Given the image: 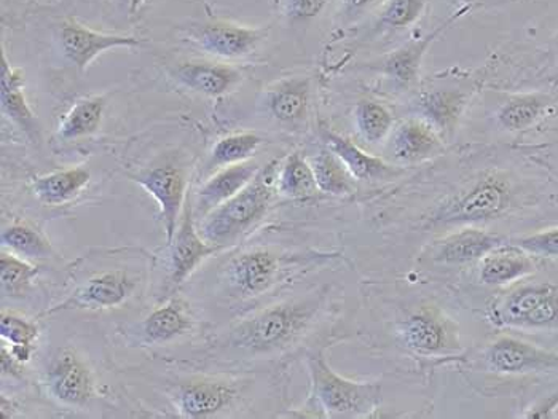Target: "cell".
Here are the masks:
<instances>
[{"instance_id":"1","label":"cell","mask_w":558,"mask_h":419,"mask_svg":"<svg viewBox=\"0 0 558 419\" xmlns=\"http://www.w3.org/2000/svg\"><path fill=\"white\" fill-rule=\"evenodd\" d=\"M278 163L260 168L257 176L222 206L209 212L202 223V236L217 249L235 243L267 214L278 194Z\"/></svg>"},{"instance_id":"2","label":"cell","mask_w":558,"mask_h":419,"mask_svg":"<svg viewBox=\"0 0 558 419\" xmlns=\"http://www.w3.org/2000/svg\"><path fill=\"white\" fill-rule=\"evenodd\" d=\"M318 308V301L310 298L264 309L238 324L230 333V343L253 354L277 352L301 335Z\"/></svg>"},{"instance_id":"3","label":"cell","mask_w":558,"mask_h":419,"mask_svg":"<svg viewBox=\"0 0 558 419\" xmlns=\"http://www.w3.org/2000/svg\"><path fill=\"white\" fill-rule=\"evenodd\" d=\"M312 398L329 418H364L381 404L378 383L348 380L330 369L322 353L308 357Z\"/></svg>"},{"instance_id":"4","label":"cell","mask_w":558,"mask_h":419,"mask_svg":"<svg viewBox=\"0 0 558 419\" xmlns=\"http://www.w3.org/2000/svg\"><path fill=\"white\" fill-rule=\"evenodd\" d=\"M488 319L499 329L558 331V286L523 284L505 292L492 301Z\"/></svg>"},{"instance_id":"5","label":"cell","mask_w":558,"mask_h":419,"mask_svg":"<svg viewBox=\"0 0 558 419\" xmlns=\"http://www.w3.org/2000/svg\"><path fill=\"white\" fill-rule=\"evenodd\" d=\"M512 202L509 182L499 174H485L471 187L444 202L430 219V225H470L495 221Z\"/></svg>"},{"instance_id":"6","label":"cell","mask_w":558,"mask_h":419,"mask_svg":"<svg viewBox=\"0 0 558 419\" xmlns=\"http://www.w3.org/2000/svg\"><path fill=\"white\" fill-rule=\"evenodd\" d=\"M488 369L502 375L558 372V352L541 348L514 336H501L485 352Z\"/></svg>"},{"instance_id":"7","label":"cell","mask_w":558,"mask_h":419,"mask_svg":"<svg viewBox=\"0 0 558 419\" xmlns=\"http://www.w3.org/2000/svg\"><path fill=\"white\" fill-rule=\"evenodd\" d=\"M147 194L160 206L161 222H163L165 236L170 246L174 239L175 230L184 211L185 194H187V177L181 168L174 164L151 168L143 173L131 176Z\"/></svg>"},{"instance_id":"8","label":"cell","mask_w":558,"mask_h":419,"mask_svg":"<svg viewBox=\"0 0 558 419\" xmlns=\"http://www.w3.org/2000/svg\"><path fill=\"white\" fill-rule=\"evenodd\" d=\"M60 40L64 57L81 72H85L89 64L106 51L141 45L137 37L99 33L72 19L61 24Z\"/></svg>"},{"instance_id":"9","label":"cell","mask_w":558,"mask_h":419,"mask_svg":"<svg viewBox=\"0 0 558 419\" xmlns=\"http://www.w3.org/2000/svg\"><path fill=\"white\" fill-rule=\"evenodd\" d=\"M265 27L238 26L230 23L205 24L195 30L194 42L199 50L223 60L247 57L267 37Z\"/></svg>"},{"instance_id":"10","label":"cell","mask_w":558,"mask_h":419,"mask_svg":"<svg viewBox=\"0 0 558 419\" xmlns=\"http://www.w3.org/2000/svg\"><path fill=\"white\" fill-rule=\"evenodd\" d=\"M136 283L130 274L122 270L106 271L92 278L85 286L77 288L68 300L58 305L47 315L71 309H105L116 308L125 304L134 292Z\"/></svg>"},{"instance_id":"11","label":"cell","mask_w":558,"mask_h":419,"mask_svg":"<svg viewBox=\"0 0 558 419\" xmlns=\"http://www.w3.org/2000/svg\"><path fill=\"white\" fill-rule=\"evenodd\" d=\"M281 260L270 250L256 249L241 254L227 268L230 286L241 297H257L277 283Z\"/></svg>"},{"instance_id":"12","label":"cell","mask_w":558,"mask_h":419,"mask_svg":"<svg viewBox=\"0 0 558 419\" xmlns=\"http://www.w3.org/2000/svg\"><path fill=\"white\" fill-rule=\"evenodd\" d=\"M171 249V281L179 286L198 268L203 260L216 254L217 247L213 246L196 232L195 212L191 201L185 202L181 221L175 230L174 239L170 244Z\"/></svg>"},{"instance_id":"13","label":"cell","mask_w":558,"mask_h":419,"mask_svg":"<svg viewBox=\"0 0 558 419\" xmlns=\"http://www.w3.org/2000/svg\"><path fill=\"white\" fill-rule=\"evenodd\" d=\"M466 10H458L457 13H453V16H450L449 20L437 26L433 33L426 34V36L412 40V42L399 47L398 50L391 51L385 58L384 63H381V74L389 78L392 84L399 85V87H410V85L416 84L420 74H422L423 61H425L429 48L442 36L447 27L451 26L461 15L466 13Z\"/></svg>"},{"instance_id":"14","label":"cell","mask_w":558,"mask_h":419,"mask_svg":"<svg viewBox=\"0 0 558 419\" xmlns=\"http://www.w3.org/2000/svg\"><path fill=\"white\" fill-rule=\"evenodd\" d=\"M48 391L58 402L71 407H84L93 394V378L77 354L64 349L48 372Z\"/></svg>"},{"instance_id":"15","label":"cell","mask_w":558,"mask_h":419,"mask_svg":"<svg viewBox=\"0 0 558 419\" xmlns=\"http://www.w3.org/2000/svg\"><path fill=\"white\" fill-rule=\"evenodd\" d=\"M24 84H26L24 72L22 69L10 64L2 47V54H0V102H2L3 115L13 125L19 126L20 132L37 143L40 137L39 123H37L36 113L27 104L26 96H24Z\"/></svg>"},{"instance_id":"16","label":"cell","mask_w":558,"mask_h":419,"mask_svg":"<svg viewBox=\"0 0 558 419\" xmlns=\"http://www.w3.org/2000/svg\"><path fill=\"white\" fill-rule=\"evenodd\" d=\"M392 155L401 163H420L442 153L444 137L420 115L410 116L392 133Z\"/></svg>"},{"instance_id":"17","label":"cell","mask_w":558,"mask_h":419,"mask_svg":"<svg viewBox=\"0 0 558 419\" xmlns=\"http://www.w3.org/2000/svg\"><path fill=\"white\" fill-rule=\"evenodd\" d=\"M258 171H260V167L253 161L222 168L219 173L206 181L196 194L195 214L205 219L209 212L215 211L216 208L235 197L246 185H250L251 181L257 176Z\"/></svg>"},{"instance_id":"18","label":"cell","mask_w":558,"mask_h":419,"mask_svg":"<svg viewBox=\"0 0 558 419\" xmlns=\"http://www.w3.org/2000/svg\"><path fill=\"white\" fill-rule=\"evenodd\" d=\"M533 256L511 243L496 247L481 260L478 281L488 287L508 286L535 273Z\"/></svg>"},{"instance_id":"19","label":"cell","mask_w":558,"mask_h":419,"mask_svg":"<svg viewBox=\"0 0 558 419\" xmlns=\"http://www.w3.org/2000/svg\"><path fill=\"white\" fill-rule=\"evenodd\" d=\"M399 335L410 352L420 356H440L454 348L446 322L433 311L413 312L399 325Z\"/></svg>"},{"instance_id":"20","label":"cell","mask_w":558,"mask_h":419,"mask_svg":"<svg viewBox=\"0 0 558 419\" xmlns=\"http://www.w3.org/2000/svg\"><path fill=\"white\" fill-rule=\"evenodd\" d=\"M505 243L501 236L470 226V229L451 233L442 242L437 243L434 260L447 263V266H466V263L481 262L487 254Z\"/></svg>"},{"instance_id":"21","label":"cell","mask_w":558,"mask_h":419,"mask_svg":"<svg viewBox=\"0 0 558 419\" xmlns=\"http://www.w3.org/2000/svg\"><path fill=\"white\" fill-rule=\"evenodd\" d=\"M322 137L327 149L332 150L343 161L344 167L348 168L351 176L356 181H388V178L398 174V171L391 164H388L384 158L364 152L360 146H356L353 140L348 139L342 134L323 126Z\"/></svg>"},{"instance_id":"22","label":"cell","mask_w":558,"mask_h":419,"mask_svg":"<svg viewBox=\"0 0 558 419\" xmlns=\"http://www.w3.org/2000/svg\"><path fill=\"white\" fill-rule=\"evenodd\" d=\"M174 78L192 91L209 98H219L235 89L241 84L240 71L220 63L206 61H189L178 64Z\"/></svg>"},{"instance_id":"23","label":"cell","mask_w":558,"mask_h":419,"mask_svg":"<svg viewBox=\"0 0 558 419\" xmlns=\"http://www.w3.org/2000/svg\"><path fill=\"white\" fill-rule=\"evenodd\" d=\"M235 396V387L229 384L196 381L181 387L178 405L185 418H209L226 410Z\"/></svg>"},{"instance_id":"24","label":"cell","mask_w":558,"mask_h":419,"mask_svg":"<svg viewBox=\"0 0 558 419\" xmlns=\"http://www.w3.org/2000/svg\"><path fill=\"white\" fill-rule=\"evenodd\" d=\"M312 82L308 77H292L278 82L265 95V106L275 120L295 123L308 111Z\"/></svg>"},{"instance_id":"25","label":"cell","mask_w":558,"mask_h":419,"mask_svg":"<svg viewBox=\"0 0 558 419\" xmlns=\"http://www.w3.org/2000/svg\"><path fill=\"white\" fill-rule=\"evenodd\" d=\"M468 104L464 93L450 89V91H430L416 101V111L422 119L429 122L440 136H451L460 122L461 113Z\"/></svg>"},{"instance_id":"26","label":"cell","mask_w":558,"mask_h":419,"mask_svg":"<svg viewBox=\"0 0 558 419\" xmlns=\"http://www.w3.org/2000/svg\"><path fill=\"white\" fill-rule=\"evenodd\" d=\"M553 98L544 93H529L509 98L496 112L498 125L506 132H525L544 119Z\"/></svg>"},{"instance_id":"27","label":"cell","mask_w":558,"mask_h":419,"mask_svg":"<svg viewBox=\"0 0 558 419\" xmlns=\"http://www.w3.org/2000/svg\"><path fill=\"white\" fill-rule=\"evenodd\" d=\"M92 181L88 168L75 167L34 178L33 190L47 205H63L77 197Z\"/></svg>"},{"instance_id":"28","label":"cell","mask_w":558,"mask_h":419,"mask_svg":"<svg viewBox=\"0 0 558 419\" xmlns=\"http://www.w3.org/2000/svg\"><path fill=\"white\" fill-rule=\"evenodd\" d=\"M278 194L289 199H312L318 195L312 163L302 153L294 152L286 158L278 171Z\"/></svg>"},{"instance_id":"29","label":"cell","mask_w":558,"mask_h":419,"mask_svg":"<svg viewBox=\"0 0 558 419\" xmlns=\"http://www.w3.org/2000/svg\"><path fill=\"white\" fill-rule=\"evenodd\" d=\"M106 111L105 96H89L72 106L58 128L61 140H77L98 132Z\"/></svg>"},{"instance_id":"30","label":"cell","mask_w":558,"mask_h":419,"mask_svg":"<svg viewBox=\"0 0 558 419\" xmlns=\"http://www.w3.org/2000/svg\"><path fill=\"white\" fill-rule=\"evenodd\" d=\"M191 325L187 307L181 300H172L151 312L144 321L143 332L149 343H167L184 335Z\"/></svg>"},{"instance_id":"31","label":"cell","mask_w":558,"mask_h":419,"mask_svg":"<svg viewBox=\"0 0 558 419\" xmlns=\"http://www.w3.org/2000/svg\"><path fill=\"white\" fill-rule=\"evenodd\" d=\"M313 173L319 192L333 197H343L354 190V177L351 176L342 160L330 149L319 150L312 161Z\"/></svg>"},{"instance_id":"32","label":"cell","mask_w":558,"mask_h":419,"mask_svg":"<svg viewBox=\"0 0 558 419\" xmlns=\"http://www.w3.org/2000/svg\"><path fill=\"white\" fill-rule=\"evenodd\" d=\"M353 116L357 133L371 146H380L385 143L395 126V116L387 106L368 99L357 102Z\"/></svg>"},{"instance_id":"33","label":"cell","mask_w":558,"mask_h":419,"mask_svg":"<svg viewBox=\"0 0 558 419\" xmlns=\"http://www.w3.org/2000/svg\"><path fill=\"white\" fill-rule=\"evenodd\" d=\"M428 0H385L375 19L377 33H396L412 27L425 13Z\"/></svg>"},{"instance_id":"34","label":"cell","mask_w":558,"mask_h":419,"mask_svg":"<svg viewBox=\"0 0 558 419\" xmlns=\"http://www.w3.org/2000/svg\"><path fill=\"white\" fill-rule=\"evenodd\" d=\"M262 137L256 133H238L217 140L209 155V168L232 167L244 163L256 155Z\"/></svg>"},{"instance_id":"35","label":"cell","mask_w":558,"mask_h":419,"mask_svg":"<svg viewBox=\"0 0 558 419\" xmlns=\"http://www.w3.org/2000/svg\"><path fill=\"white\" fill-rule=\"evenodd\" d=\"M2 246L10 252L26 259H48L53 254L50 243L31 226L15 223L2 232Z\"/></svg>"},{"instance_id":"36","label":"cell","mask_w":558,"mask_h":419,"mask_svg":"<svg viewBox=\"0 0 558 419\" xmlns=\"http://www.w3.org/2000/svg\"><path fill=\"white\" fill-rule=\"evenodd\" d=\"M39 274V268L29 266L16 254L2 252L0 256V286L3 297L23 298Z\"/></svg>"},{"instance_id":"37","label":"cell","mask_w":558,"mask_h":419,"mask_svg":"<svg viewBox=\"0 0 558 419\" xmlns=\"http://www.w3.org/2000/svg\"><path fill=\"white\" fill-rule=\"evenodd\" d=\"M0 336L9 345L34 346L39 338V328L12 312H3L0 318Z\"/></svg>"},{"instance_id":"38","label":"cell","mask_w":558,"mask_h":419,"mask_svg":"<svg viewBox=\"0 0 558 419\" xmlns=\"http://www.w3.org/2000/svg\"><path fill=\"white\" fill-rule=\"evenodd\" d=\"M509 243L525 250L530 256L558 259V226L533 233V235L520 236Z\"/></svg>"},{"instance_id":"39","label":"cell","mask_w":558,"mask_h":419,"mask_svg":"<svg viewBox=\"0 0 558 419\" xmlns=\"http://www.w3.org/2000/svg\"><path fill=\"white\" fill-rule=\"evenodd\" d=\"M327 0H282L281 12L291 23L312 22L322 15Z\"/></svg>"},{"instance_id":"40","label":"cell","mask_w":558,"mask_h":419,"mask_svg":"<svg viewBox=\"0 0 558 419\" xmlns=\"http://www.w3.org/2000/svg\"><path fill=\"white\" fill-rule=\"evenodd\" d=\"M378 0H340L339 19L343 23H353L367 13Z\"/></svg>"},{"instance_id":"41","label":"cell","mask_w":558,"mask_h":419,"mask_svg":"<svg viewBox=\"0 0 558 419\" xmlns=\"http://www.w3.org/2000/svg\"><path fill=\"white\" fill-rule=\"evenodd\" d=\"M10 354H12L13 359H15L16 362L26 363L29 362L31 357H33L34 346L12 345Z\"/></svg>"},{"instance_id":"42","label":"cell","mask_w":558,"mask_h":419,"mask_svg":"<svg viewBox=\"0 0 558 419\" xmlns=\"http://www.w3.org/2000/svg\"><path fill=\"white\" fill-rule=\"evenodd\" d=\"M144 0H126V5H129L130 15H136L140 12L141 7H143Z\"/></svg>"},{"instance_id":"43","label":"cell","mask_w":558,"mask_h":419,"mask_svg":"<svg viewBox=\"0 0 558 419\" xmlns=\"http://www.w3.org/2000/svg\"><path fill=\"white\" fill-rule=\"evenodd\" d=\"M556 45H557V48H558V34H557V37H556Z\"/></svg>"}]
</instances>
